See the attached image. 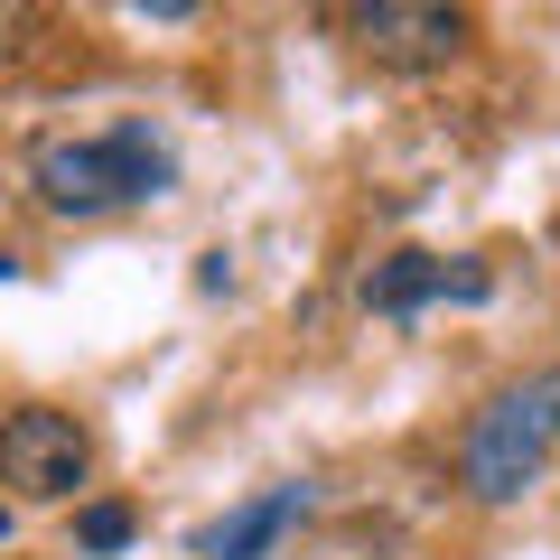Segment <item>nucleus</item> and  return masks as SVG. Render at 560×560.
Listing matches in <instances>:
<instances>
[{"instance_id":"1","label":"nucleus","mask_w":560,"mask_h":560,"mask_svg":"<svg viewBox=\"0 0 560 560\" xmlns=\"http://www.w3.org/2000/svg\"><path fill=\"white\" fill-rule=\"evenodd\" d=\"M551 448H560V364H541L533 383H514V393H495L477 411V430H467V448H458L467 495L477 504H514L523 486L541 477Z\"/></svg>"},{"instance_id":"2","label":"nucleus","mask_w":560,"mask_h":560,"mask_svg":"<svg viewBox=\"0 0 560 560\" xmlns=\"http://www.w3.org/2000/svg\"><path fill=\"white\" fill-rule=\"evenodd\" d=\"M168 187V150L150 131H113V140H47L38 150V197L57 215H103L121 197H160Z\"/></svg>"},{"instance_id":"3","label":"nucleus","mask_w":560,"mask_h":560,"mask_svg":"<svg viewBox=\"0 0 560 560\" xmlns=\"http://www.w3.org/2000/svg\"><path fill=\"white\" fill-rule=\"evenodd\" d=\"M84 467H94V448H84V430L66 411H10L0 420V477L20 486V495L57 504L84 486Z\"/></svg>"},{"instance_id":"4","label":"nucleus","mask_w":560,"mask_h":560,"mask_svg":"<svg viewBox=\"0 0 560 560\" xmlns=\"http://www.w3.org/2000/svg\"><path fill=\"white\" fill-rule=\"evenodd\" d=\"M346 28L374 66H448L467 47V10H440V0H374Z\"/></svg>"},{"instance_id":"5","label":"nucleus","mask_w":560,"mask_h":560,"mask_svg":"<svg viewBox=\"0 0 560 560\" xmlns=\"http://www.w3.org/2000/svg\"><path fill=\"white\" fill-rule=\"evenodd\" d=\"M420 300H486V271L477 261H440V253H393L364 280V308H383V318H411Z\"/></svg>"},{"instance_id":"6","label":"nucleus","mask_w":560,"mask_h":560,"mask_svg":"<svg viewBox=\"0 0 560 560\" xmlns=\"http://www.w3.org/2000/svg\"><path fill=\"white\" fill-rule=\"evenodd\" d=\"M290 523H300V486H271L261 504H243V514L224 523L215 541H206V560H261L280 533H290Z\"/></svg>"},{"instance_id":"7","label":"nucleus","mask_w":560,"mask_h":560,"mask_svg":"<svg viewBox=\"0 0 560 560\" xmlns=\"http://www.w3.org/2000/svg\"><path fill=\"white\" fill-rule=\"evenodd\" d=\"M75 541H84V551H121V541H131V504H84Z\"/></svg>"},{"instance_id":"8","label":"nucleus","mask_w":560,"mask_h":560,"mask_svg":"<svg viewBox=\"0 0 560 560\" xmlns=\"http://www.w3.org/2000/svg\"><path fill=\"white\" fill-rule=\"evenodd\" d=\"M20 47H28V10H0V66H20Z\"/></svg>"},{"instance_id":"9","label":"nucleus","mask_w":560,"mask_h":560,"mask_svg":"<svg viewBox=\"0 0 560 560\" xmlns=\"http://www.w3.org/2000/svg\"><path fill=\"white\" fill-rule=\"evenodd\" d=\"M0 533H10V514H0Z\"/></svg>"}]
</instances>
